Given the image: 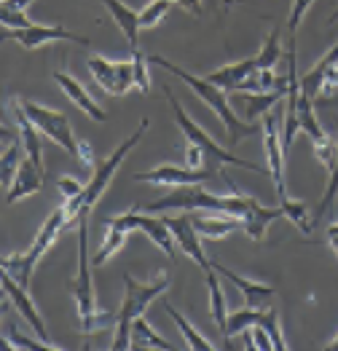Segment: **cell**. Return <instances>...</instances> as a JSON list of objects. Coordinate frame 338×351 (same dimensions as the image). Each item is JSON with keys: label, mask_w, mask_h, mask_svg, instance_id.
Segmentation results:
<instances>
[{"label": "cell", "mask_w": 338, "mask_h": 351, "mask_svg": "<svg viewBox=\"0 0 338 351\" xmlns=\"http://www.w3.org/2000/svg\"><path fill=\"white\" fill-rule=\"evenodd\" d=\"M150 64H156V67H161V70L172 73L174 78H180L185 86L194 88V94H196L207 108H212V110H215V116L223 121L225 134H228V145L231 147L239 145V140H245V137L258 134V123H245L242 118L234 113V108H231V99H228L225 88L210 84L207 78H199V75H194V73L183 70L180 64H174V62H169V59L159 57V54H156V57H150Z\"/></svg>", "instance_id": "6da1fadb"}, {"label": "cell", "mask_w": 338, "mask_h": 351, "mask_svg": "<svg viewBox=\"0 0 338 351\" xmlns=\"http://www.w3.org/2000/svg\"><path fill=\"white\" fill-rule=\"evenodd\" d=\"M124 285H126V293H124V303L115 314V335L111 343L113 351L132 349V322L137 317H145L148 306L161 293H167L172 279H169V274H153L148 282H137L132 274H124Z\"/></svg>", "instance_id": "7a4b0ae2"}, {"label": "cell", "mask_w": 338, "mask_h": 351, "mask_svg": "<svg viewBox=\"0 0 338 351\" xmlns=\"http://www.w3.org/2000/svg\"><path fill=\"white\" fill-rule=\"evenodd\" d=\"M89 215L81 212L78 217V276L73 282V298H76V308H78V319L84 332H94L105 324H115V317L111 314H100L97 311V298H94V285H91V258H89Z\"/></svg>", "instance_id": "3957f363"}, {"label": "cell", "mask_w": 338, "mask_h": 351, "mask_svg": "<svg viewBox=\"0 0 338 351\" xmlns=\"http://www.w3.org/2000/svg\"><path fill=\"white\" fill-rule=\"evenodd\" d=\"M65 228H70L67 223V215H65V206H59L54 215H49V220L43 223V228L38 231V239L32 241L27 252H16V255H3L0 261V268L5 274H11L22 287H30L32 282V274H35V265L38 261L46 255V250L56 241V236L62 234Z\"/></svg>", "instance_id": "277c9868"}, {"label": "cell", "mask_w": 338, "mask_h": 351, "mask_svg": "<svg viewBox=\"0 0 338 351\" xmlns=\"http://www.w3.org/2000/svg\"><path fill=\"white\" fill-rule=\"evenodd\" d=\"M164 94L169 97V102H172V113H174V121H177V126H180V132L185 134V143H191V145H199L204 153H207V158L212 161V164H231V167H242V169H250L255 175H269L271 177V169H263V167H258L253 161H245V158H239V156H234L231 150H225L223 145H218L201 126H199L194 118L188 116L185 110H183V105L177 102V97L172 94V88L164 86Z\"/></svg>", "instance_id": "5b68a950"}, {"label": "cell", "mask_w": 338, "mask_h": 351, "mask_svg": "<svg viewBox=\"0 0 338 351\" xmlns=\"http://www.w3.org/2000/svg\"><path fill=\"white\" fill-rule=\"evenodd\" d=\"M223 180L228 182V188H231V193L225 196L223 212L242 220V231L247 234V239L263 241V239H266V228H269L274 220L282 217V206H263L260 202H255L253 196L242 193V191L234 185V180H231L228 172H223Z\"/></svg>", "instance_id": "8992f818"}, {"label": "cell", "mask_w": 338, "mask_h": 351, "mask_svg": "<svg viewBox=\"0 0 338 351\" xmlns=\"http://www.w3.org/2000/svg\"><path fill=\"white\" fill-rule=\"evenodd\" d=\"M148 118H142L140 126L132 132V137L126 140V143H121V145L113 150L111 156L102 161V164H97L94 167V175H91V180L86 182V191H84V212H91L94 206H97V202L102 199V193L108 191V185H111V180L115 177V172H118V167L124 164V158L132 153V147L137 145L142 140V134L148 132Z\"/></svg>", "instance_id": "52a82bcc"}, {"label": "cell", "mask_w": 338, "mask_h": 351, "mask_svg": "<svg viewBox=\"0 0 338 351\" xmlns=\"http://www.w3.org/2000/svg\"><path fill=\"white\" fill-rule=\"evenodd\" d=\"M19 102H22V108H25V113H27L30 121H32L52 143H56L59 147H65L73 158L81 156V143L76 140L73 126H70V121H67L65 113L52 110V108H46V105H38V102H30V99H19Z\"/></svg>", "instance_id": "ba28073f"}, {"label": "cell", "mask_w": 338, "mask_h": 351, "mask_svg": "<svg viewBox=\"0 0 338 351\" xmlns=\"http://www.w3.org/2000/svg\"><path fill=\"white\" fill-rule=\"evenodd\" d=\"M164 209H210V212H223L225 196L210 193L204 188V182L196 185H177L169 196L153 202L148 206V212H164Z\"/></svg>", "instance_id": "9c48e42d"}, {"label": "cell", "mask_w": 338, "mask_h": 351, "mask_svg": "<svg viewBox=\"0 0 338 351\" xmlns=\"http://www.w3.org/2000/svg\"><path fill=\"white\" fill-rule=\"evenodd\" d=\"M89 70H91L97 86L108 91L111 97H121L129 88H135V62H132V57L124 59V62H111L100 54H91Z\"/></svg>", "instance_id": "30bf717a"}, {"label": "cell", "mask_w": 338, "mask_h": 351, "mask_svg": "<svg viewBox=\"0 0 338 351\" xmlns=\"http://www.w3.org/2000/svg\"><path fill=\"white\" fill-rule=\"evenodd\" d=\"M338 88V43L319 59L317 67H311L309 73L301 78V91L309 97L319 99H330L333 91Z\"/></svg>", "instance_id": "8fae6325"}, {"label": "cell", "mask_w": 338, "mask_h": 351, "mask_svg": "<svg viewBox=\"0 0 338 351\" xmlns=\"http://www.w3.org/2000/svg\"><path fill=\"white\" fill-rule=\"evenodd\" d=\"M280 121L277 116L269 110L263 116V150H266V158H269V167H271V180L277 185V193L284 196L287 193V182H284V145H282V134H280Z\"/></svg>", "instance_id": "7c38bea8"}, {"label": "cell", "mask_w": 338, "mask_h": 351, "mask_svg": "<svg viewBox=\"0 0 338 351\" xmlns=\"http://www.w3.org/2000/svg\"><path fill=\"white\" fill-rule=\"evenodd\" d=\"M0 285H3V295L14 303V308L19 311V317H25V322L35 330V335L41 338V341H46V343H52L49 338V327L43 322V317L38 314V308H35V303H32V298L27 295V287H22L11 274H5L3 271V279H0Z\"/></svg>", "instance_id": "4fadbf2b"}, {"label": "cell", "mask_w": 338, "mask_h": 351, "mask_svg": "<svg viewBox=\"0 0 338 351\" xmlns=\"http://www.w3.org/2000/svg\"><path fill=\"white\" fill-rule=\"evenodd\" d=\"M164 223H167L169 231H172L174 239H177L180 252H185L199 268L210 271V268H212V261H207V255H204V250H201V236H199L196 226H194V220H191V215L183 212V215H177V217H164Z\"/></svg>", "instance_id": "5bb4252c"}, {"label": "cell", "mask_w": 338, "mask_h": 351, "mask_svg": "<svg viewBox=\"0 0 338 351\" xmlns=\"http://www.w3.org/2000/svg\"><path fill=\"white\" fill-rule=\"evenodd\" d=\"M137 182H148V185H159V188H177V185H196V182H207L210 172L207 169H191V167H174V164H161L150 172H137L135 175Z\"/></svg>", "instance_id": "9a60e30c"}, {"label": "cell", "mask_w": 338, "mask_h": 351, "mask_svg": "<svg viewBox=\"0 0 338 351\" xmlns=\"http://www.w3.org/2000/svg\"><path fill=\"white\" fill-rule=\"evenodd\" d=\"M14 40L25 49H41L46 43H54V40H70V43H81L89 46V38L84 35H76L65 27H46V25H32L25 29H14Z\"/></svg>", "instance_id": "2e32d148"}, {"label": "cell", "mask_w": 338, "mask_h": 351, "mask_svg": "<svg viewBox=\"0 0 338 351\" xmlns=\"http://www.w3.org/2000/svg\"><path fill=\"white\" fill-rule=\"evenodd\" d=\"M54 81L56 86L62 88L65 94H67V99L78 108V110H84L86 116L91 118V121H97V123H105L108 121V113L94 102V97L86 91L84 86H81V81H76L70 73H65V70H56L54 73Z\"/></svg>", "instance_id": "e0dca14e"}, {"label": "cell", "mask_w": 338, "mask_h": 351, "mask_svg": "<svg viewBox=\"0 0 338 351\" xmlns=\"http://www.w3.org/2000/svg\"><path fill=\"white\" fill-rule=\"evenodd\" d=\"M41 188H43V169L25 153L19 172L14 177V185L5 191V204H16L27 196H35V193H41Z\"/></svg>", "instance_id": "ac0fdd59"}, {"label": "cell", "mask_w": 338, "mask_h": 351, "mask_svg": "<svg viewBox=\"0 0 338 351\" xmlns=\"http://www.w3.org/2000/svg\"><path fill=\"white\" fill-rule=\"evenodd\" d=\"M258 70H260L258 57L242 59V62H234V64H223V67H218L215 73H210V75H207V81H210V84H215V86L225 88V91H236V88L242 86L250 75H255Z\"/></svg>", "instance_id": "d6986e66"}, {"label": "cell", "mask_w": 338, "mask_h": 351, "mask_svg": "<svg viewBox=\"0 0 338 351\" xmlns=\"http://www.w3.org/2000/svg\"><path fill=\"white\" fill-rule=\"evenodd\" d=\"M137 231H142V234L148 236L164 255H167L169 261H174L177 258V239H174V234L169 231V226L164 223V217H153V215H140L137 212Z\"/></svg>", "instance_id": "ffe728a7"}, {"label": "cell", "mask_w": 338, "mask_h": 351, "mask_svg": "<svg viewBox=\"0 0 338 351\" xmlns=\"http://www.w3.org/2000/svg\"><path fill=\"white\" fill-rule=\"evenodd\" d=\"M191 220H194V226H196V231L201 239H210V241H218V239H225V236H231L234 231H239L242 228V220L239 217H234V215H225V212H212V215H191Z\"/></svg>", "instance_id": "44dd1931"}, {"label": "cell", "mask_w": 338, "mask_h": 351, "mask_svg": "<svg viewBox=\"0 0 338 351\" xmlns=\"http://www.w3.org/2000/svg\"><path fill=\"white\" fill-rule=\"evenodd\" d=\"M212 268H215L218 274H223V279H228L231 285H236V287H239V293L245 295L247 306H258V308H263V306L271 300V295H274V287L260 285V282H253V279H245L242 274H236V271L225 268V265H221L218 261H212Z\"/></svg>", "instance_id": "7402d4cb"}, {"label": "cell", "mask_w": 338, "mask_h": 351, "mask_svg": "<svg viewBox=\"0 0 338 351\" xmlns=\"http://www.w3.org/2000/svg\"><path fill=\"white\" fill-rule=\"evenodd\" d=\"M105 8L111 11L113 22L118 25V29L124 32V38L129 40V49H140L137 46V35H140V11H132L129 5H124L121 0H102Z\"/></svg>", "instance_id": "603a6c76"}, {"label": "cell", "mask_w": 338, "mask_h": 351, "mask_svg": "<svg viewBox=\"0 0 338 351\" xmlns=\"http://www.w3.org/2000/svg\"><path fill=\"white\" fill-rule=\"evenodd\" d=\"M236 94V105L245 108V118L253 121L258 116H266L280 99H284L287 94L280 91H234Z\"/></svg>", "instance_id": "cb8c5ba5"}, {"label": "cell", "mask_w": 338, "mask_h": 351, "mask_svg": "<svg viewBox=\"0 0 338 351\" xmlns=\"http://www.w3.org/2000/svg\"><path fill=\"white\" fill-rule=\"evenodd\" d=\"M215 268L204 271V282H207V290H210V317L215 327L221 330V335H225V324H228V303H225L223 287H221V279L218 274H212Z\"/></svg>", "instance_id": "d4e9b609"}, {"label": "cell", "mask_w": 338, "mask_h": 351, "mask_svg": "<svg viewBox=\"0 0 338 351\" xmlns=\"http://www.w3.org/2000/svg\"><path fill=\"white\" fill-rule=\"evenodd\" d=\"M132 349H161V351H172L174 346L169 343L167 338H161L150 322L145 317H137L132 322Z\"/></svg>", "instance_id": "484cf974"}, {"label": "cell", "mask_w": 338, "mask_h": 351, "mask_svg": "<svg viewBox=\"0 0 338 351\" xmlns=\"http://www.w3.org/2000/svg\"><path fill=\"white\" fill-rule=\"evenodd\" d=\"M280 206H282V217H287L301 234L304 236L314 234V217H311V209L304 202H295V199H290L284 193V196H280Z\"/></svg>", "instance_id": "4316f807"}, {"label": "cell", "mask_w": 338, "mask_h": 351, "mask_svg": "<svg viewBox=\"0 0 338 351\" xmlns=\"http://www.w3.org/2000/svg\"><path fill=\"white\" fill-rule=\"evenodd\" d=\"M164 308H167L169 317L174 319L177 330L183 332V338H185V346H188V349H194V351H215V343H212V341H207V338H204L196 327L188 322V319H185V317H183V314H180V311H177L172 303H164Z\"/></svg>", "instance_id": "83f0119b"}, {"label": "cell", "mask_w": 338, "mask_h": 351, "mask_svg": "<svg viewBox=\"0 0 338 351\" xmlns=\"http://www.w3.org/2000/svg\"><path fill=\"white\" fill-rule=\"evenodd\" d=\"M102 226H105V239H102L100 250L91 255V265L108 263L113 255L126 244V236H129V231H124V228H115V226H108V223H102Z\"/></svg>", "instance_id": "f1b7e54d"}, {"label": "cell", "mask_w": 338, "mask_h": 351, "mask_svg": "<svg viewBox=\"0 0 338 351\" xmlns=\"http://www.w3.org/2000/svg\"><path fill=\"white\" fill-rule=\"evenodd\" d=\"M263 311H266V308L245 306V308H239V311L228 314V324H225V335H223V338H228V341H225V349L231 346V335H239V332H245L247 327L258 324L260 322V317H263Z\"/></svg>", "instance_id": "f546056e"}, {"label": "cell", "mask_w": 338, "mask_h": 351, "mask_svg": "<svg viewBox=\"0 0 338 351\" xmlns=\"http://www.w3.org/2000/svg\"><path fill=\"white\" fill-rule=\"evenodd\" d=\"M295 113H298V121H301V132H306L311 140H319V137L325 134V129L319 126L317 113H314V97L301 91L298 105H295Z\"/></svg>", "instance_id": "4dcf8cb0"}, {"label": "cell", "mask_w": 338, "mask_h": 351, "mask_svg": "<svg viewBox=\"0 0 338 351\" xmlns=\"http://www.w3.org/2000/svg\"><path fill=\"white\" fill-rule=\"evenodd\" d=\"M3 343L5 346H11V349H25V351H38V349H46V351H62V346H56V343H46V341H32L27 338L25 332H19L14 324L5 322L3 327Z\"/></svg>", "instance_id": "1f68e13d"}, {"label": "cell", "mask_w": 338, "mask_h": 351, "mask_svg": "<svg viewBox=\"0 0 338 351\" xmlns=\"http://www.w3.org/2000/svg\"><path fill=\"white\" fill-rule=\"evenodd\" d=\"M22 150H19V143L3 147V156H0V175H3V188L8 191L14 185V177L19 172V164H22Z\"/></svg>", "instance_id": "d6a6232c"}, {"label": "cell", "mask_w": 338, "mask_h": 351, "mask_svg": "<svg viewBox=\"0 0 338 351\" xmlns=\"http://www.w3.org/2000/svg\"><path fill=\"white\" fill-rule=\"evenodd\" d=\"M314 156H317V161H319V164L328 169V175H330L338 161V137L325 132L319 140H314Z\"/></svg>", "instance_id": "836d02e7"}, {"label": "cell", "mask_w": 338, "mask_h": 351, "mask_svg": "<svg viewBox=\"0 0 338 351\" xmlns=\"http://www.w3.org/2000/svg\"><path fill=\"white\" fill-rule=\"evenodd\" d=\"M280 59H282L280 29L274 27L266 35V43H263V49H260V54H258V64H260V70H274Z\"/></svg>", "instance_id": "e575fe53"}, {"label": "cell", "mask_w": 338, "mask_h": 351, "mask_svg": "<svg viewBox=\"0 0 338 351\" xmlns=\"http://www.w3.org/2000/svg\"><path fill=\"white\" fill-rule=\"evenodd\" d=\"M338 199V161L336 167H333V172H330V180H328V188H325V193H322V202L317 204V209L311 212V217H314V228L322 223V217L330 212V206L333 202Z\"/></svg>", "instance_id": "d590c367"}, {"label": "cell", "mask_w": 338, "mask_h": 351, "mask_svg": "<svg viewBox=\"0 0 338 351\" xmlns=\"http://www.w3.org/2000/svg\"><path fill=\"white\" fill-rule=\"evenodd\" d=\"M169 5H172L169 0H150V3L140 11V29L156 27V25L169 14Z\"/></svg>", "instance_id": "8d00e7d4"}, {"label": "cell", "mask_w": 338, "mask_h": 351, "mask_svg": "<svg viewBox=\"0 0 338 351\" xmlns=\"http://www.w3.org/2000/svg\"><path fill=\"white\" fill-rule=\"evenodd\" d=\"M260 324H263V327H266V332L271 335V341H274V349H277V351H287V341H284V335H282L280 314H277L274 308H266V311H263V317H260Z\"/></svg>", "instance_id": "74e56055"}, {"label": "cell", "mask_w": 338, "mask_h": 351, "mask_svg": "<svg viewBox=\"0 0 338 351\" xmlns=\"http://www.w3.org/2000/svg\"><path fill=\"white\" fill-rule=\"evenodd\" d=\"M132 62H135V88L148 94L150 91V73H148V62L150 57H145L140 49L132 51Z\"/></svg>", "instance_id": "f35d334b"}, {"label": "cell", "mask_w": 338, "mask_h": 351, "mask_svg": "<svg viewBox=\"0 0 338 351\" xmlns=\"http://www.w3.org/2000/svg\"><path fill=\"white\" fill-rule=\"evenodd\" d=\"M245 335H247V349H260V351H277L274 349V341H271V335L266 332V327L258 322L253 327H247L245 330Z\"/></svg>", "instance_id": "ab89813d"}, {"label": "cell", "mask_w": 338, "mask_h": 351, "mask_svg": "<svg viewBox=\"0 0 338 351\" xmlns=\"http://www.w3.org/2000/svg\"><path fill=\"white\" fill-rule=\"evenodd\" d=\"M0 22H3V27L11 29V32L35 25V22H30V16L25 14V11H11V8H3V11H0Z\"/></svg>", "instance_id": "60d3db41"}, {"label": "cell", "mask_w": 338, "mask_h": 351, "mask_svg": "<svg viewBox=\"0 0 338 351\" xmlns=\"http://www.w3.org/2000/svg\"><path fill=\"white\" fill-rule=\"evenodd\" d=\"M311 3H317V0H293V8H290V19H287V27H290V32H295V29L301 27V22H304L306 11L311 8Z\"/></svg>", "instance_id": "b9f144b4"}, {"label": "cell", "mask_w": 338, "mask_h": 351, "mask_svg": "<svg viewBox=\"0 0 338 351\" xmlns=\"http://www.w3.org/2000/svg\"><path fill=\"white\" fill-rule=\"evenodd\" d=\"M86 191V185H81L76 177H59V193L65 199H76Z\"/></svg>", "instance_id": "7bdbcfd3"}, {"label": "cell", "mask_w": 338, "mask_h": 351, "mask_svg": "<svg viewBox=\"0 0 338 351\" xmlns=\"http://www.w3.org/2000/svg\"><path fill=\"white\" fill-rule=\"evenodd\" d=\"M204 158H207V153L199 145H191V143L185 145V161H188L191 169H201L204 167Z\"/></svg>", "instance_id": "ee69618b"}, {"label": "cell", "mask_w": 338, "mask_h": 351, "mask_svg": "<svg viewBox=\"0 0 338 351\" xmlns=\"http://www.w3.org/2000/svg\"><path fill=\"white\" fill-rule=\"evenodd\" d=\"M177 5L194 16H201V0H177Z\"/></svg>", "instance_id": "f6af8a7d"}, {"label": "cell", "mask_w": 338, "mask_h": 351, "mask_svg": "<svg viewBox=\"0 0 338 351\" xmlns=\"http://www.w3.org/2000/svg\"><path fill=\"white\" fill-rule=\"evenodd\" d=\"M78 161H84V164H89L91 169L97 167V164H94V156H91V147L86 145V143H81V156H78Z\"/></svg>", "instance_id": "bcb514c9"}, {"label": "cell", "mask_w": 338, "mask_h": 351, "mask_svg": "<svg viewBox=\"0 0 338 351\" xmlns=\"http://www.w3.org/2000/svg\"><path fill=\"white\" fill-rule=\"evenodd\" d=\"M328 241H330V247L338 252V223H333V226H328Z\"/></svg>", "instance_id": "7dc6e473"}, {"label": "cell", "mask_w": 338, "mask_h": 351, "mask_svg": "<svg viewBox=\"0 0 338 351\" xmlns=\"http://www.w3.org/2000/svg\"><path fill=\"white\" fill-rule=\"evenodd\" d=\"M328 349H330V351H338V338L333 341V343H330V346H328Z\"/></svg>", "instance_id": "c3c4849f"}, {"label": "cell", "mask_w": 338, "mask_h": 351, "mask_svg": "<svg viewBox=\"0 0 338 351\" xmlns=\"http://www.w3.org/2000/svg\"><path fill=\"white\" fill-rule=\"evenodd\" d=\"M234 3H236V0H225V8H231V5H234Z\"/></svg>", "instance_id": "681fc988"}, {"label": "cell", "mask_w": 338, "mask_h": 351, "mask_svg": "<svg viewBox=\"0 0 338 351\" xmlns=\"http://www.w3.org/2000/svg\"><path fill=\"white\" fill-rule=\"evenodd\" d=\"M169 3H177V0H169Z\"/></svg>", "instance_id": "f907efd6"}, {"label": "cell", "mask_w": 338, "mask_h": 351, "mask_svg": "<svg viewBox=\"0 0 338 351\" xmlns=\"http://www.w3.org/2000/svg\"><path fill=\"white\" fill-rule=\"evenodd\" d=\"M336 255H338V252H336Z\"/></svg>", "instance_id": "816d5d0a"}]
</instances>
